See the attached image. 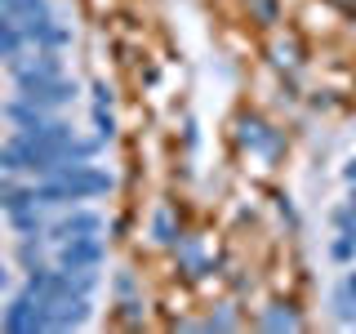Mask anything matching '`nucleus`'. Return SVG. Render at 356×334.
<instances>
[{
  "label": "nucleus",
  "mask_w": 356,
  "mask_h": 334,
  "mask_svg": "<svg viewBox=\"0 0 356 334\" xmlns=\"http://www.w3.org/2000/svg\"><path fill=\"white\" fill-rule=\"evenodd\" d=\"M22 36H27L31 49H67L72 45V31L63 27L54 14H36V18H22Z\"/></svg>",
  "instance_id": "3"
},
{
  "label": "nucleus",
  "mask_w": 356,
  "mask_h": 334,
  "mask_svg": "<svg viewBox=\"0 0 356 334\" xmlns=\"http://www.w3.org/2000/svg\"><path fill=\"white\" fill-rule=\"evenodd\" d=\"M76 237H103V214H94V209H67L58 223H49V237L44 241H76Z\"/></svg>",
  "instance_id": "4"
},
{
  "label": "nucleus",
  "mask_w": 356,
  "mask_h": 334,
  "mask_svg": "<svg viewBox=\"0 0 356 334\" xmlns=\"http://www.w3.org/2000/svg\"><path fill=\"white\" fill-rule=\"evenodd\" d=\"M9 228H14L18 237H44L49 223H44L40 205H22V209H9Z\"/></svg>",
  "instance_id": "13"
},
{
  "label": "nucleus",
  "mask_w": 356,
  "mask_h": 334,
  "mask_svg": "<svg viewBox=\"0 0 356 334\" xmlns=\"http://www.w3.org/2000/svg\"><path fill=\"white\" fill-rule=\"evenodd\" d=\"M241 148H250V152H259V156H267V161H272L276 152H281V134H276L272 125H263L259 116H245L241 120Z\"/></svg>",
  "instance_id": "8"
},
{
  "label": "nucleus",
  "mask_w": 356,
  "mask_h": 334,
  "mask_svg": "<svg viewBox=\"0 0 356 334\" xmlns=\"http://www.w3.org/2000/svg\"><path fill=\"white\" fill-rule=\"evenodd\" d=\"M94 134H98L103 143L116 138V116H111V107H107V103H94Z\"/></svg>",
  "instance_id": "20"
},
{
  "label": "nucleus",
  "mask_w": 356,
  "mask_h": 334,
  "mask_svg": "<svg viewBox=\"0 0 356 334\" xmlns=\"http://www.w3.org/2000/svg\"><path fill=\"white\" fill-rule=\"evenodd\" d=\"M31 187H36V205H81V200L107 196L116 187V178L103 165L85 161V165H63L44 178H31Z\"/></svg>",
  "instance_id": "1"
},
{
  "label": "nucleus",
  "mask_w": 356,
  "mask_h": 334,
  "mask_svg": "<svg viewBox=\"0 0 356 334\" xmlns=\"http://www.w3.org/2000/svg\"><path fill=\"white\" fill-rule=\"evenodd\" d=\"M152 241L156 245H178V223L170 209H156L152 214Z\"/></svg>",
  "instance_id": "15"
},
{
  "label": "nucleus",
  "mask_w": 356,
  "mask_h": 334,
  "mask_svg": "<svg viewBox=\"0 0 356 334\" xmlns=\"http://www.w3.org/2000/svg\"><path fill=\"white\" fill-rule=\"evenodd\" d=\"M303 321H298V312H289L285 303H272L263 312V330H298Z\"/></svg>",
  "instance_id": "16"
},
{
  "label": "nucleus",
  "mask_w": 356,
  "mask_h": 334,
  "mask_svg": "<svg viewBox=\"0 0 356 334\" xmlns=\"http://www.w3.org/2000/svg\"><path fill=\"white\" fill-rule=\"evenodd\" d=\"M107 245L103 237H76V241H58V267H103Z\"/></svg>",
  "instance_id": "6"
},
{
  "label": "nucleus",
  "mask_w": 356,
  "mask_h": 334,
  "mask_svg": "<svg viewBox=\"0 0 356 334\" xmlns=\"http://www.w3.org/2000/svg\"><path fill=\"white\" fill-rule=\"evenodd\" d=\"M0 330L9 334H36V330H49V303L36 299L27 285L18 289L14 299H9L5 308H0Z\"/></svg>",
  "instance_id": "2"
},
{
  "label": "nucleus",
  "mask_w": 356,
  "mask_h": 334,
  "mask_svg": "<svg viewBox=\"0 0 356 334\" xmlns=\"http://www.w3.org/2000/svg\"><path fill=\"white\" fill-rule=\"evenodd\" d=\"M330 259H334V263H352V259H356V237L339 232V237H334V245H330Z\"/></svg>",
  "instance_id": "21"
},
{
  "label": "nucleus",
  "mask_w": 356,
  "mask_h": 334,
  "mask_svg": "<svg viewBox=\"0 0 356 334\" xmlns=\"http://www.w3.org/2000/svg\"><path fill=\"white\" fill-rule=\"evenodd\" d=\"M116 294H120V299H129V294H134V276H129V272H120V276H116Z\"/></svg>",
  "instance_id": "23"
},
{
  "label": "nucleus",
  "mask_w": 356,
  "mask_h": 334,
  "mask_svg": "<svg viewBox=\"0 0 356 334\" xmlns=\"http://www.w3.org/2000/svg\"><path fill=\"white\" fill-rule=\"evenodd\" d=\"M9 285H14V272H9V263L5 259H0V294H5V289Z\"/></svg>",
  "instance_id": "24"
},
{
  "label": "nucleus",
  "mask_w": 356,
  "mask_h": 334,
  "mask_svg": "<svg viewBox=\"0 0 356 334\" xmlns=\"http://www.w3.org/2000/svg\"><path fill=\"white\" fill-rule=\"evenodd\" d=\"M18 263L27 267H44V245H40V237H22V245H18Z\"/></svg>",
  "instance_id": "19"
},
{
  "label": "nucleus",
  "mask_w": 356,
  "mask_h": 334,
  "mask_svg": "<svg viewBox=\"0 0 356 334\" xmlns=\"http://www.w3.org/2000/svg\"><path fill=\"white\" fill-rule=\"evenodd\" d=\"M89 317H94L89 294H72V299L49 303V330H81V326H89Z\"/></svg>",
  "instance_id": "7"
},
{
  "label": "nucleus",
  "mask_w": 356,
  "mask_h": 334,
  "mask_svg": "<svg viewBox=\"0 0 356 334\" xmlns=\"http://www.w3.org/2000/svg\"><path fill=\"white\" fill-rule=\"evenodd\" d=\"M330 303H334V317H339L343 326H356V294H352L348 285H339V289H334V299H330Z\"/></svg>",
  "instance_id": "18"
},
{
  "label": "nucleus",
  "mask_w": 356,
  "mask_h": 334,
  "mask_svg": "<svg viewBox=\"0 0 356 334\" xmlns=\"http://www.w3.org/2000/svg\"><path fill=\"white\" fill-rule=\"evenodd\" d=\"M0 14H5V18H14V22H22V18L49 14V0H0Z\"/></svg>",
  "instance_id": "14"
},
{
  "label": "nucleus",
  "mask_w": 356,
  "mask_h": 334,
  "mask_svg": "<svg viewBox=\"0 0 356 334\" xmlns=\"http://www.w3.org/2000/svg\"><path fill=\"white\" fill-rule=\"evenodd\" d=\"M330 223H334L339 232H348V237H356V187H352V196L343 200V205H334Z\"/></svg>",
  "instance_id": "17"
},
{
  "label": "nucleus",
  "mask_w": 356,
  "mask_h": 334,
  "mask_svg": "<svg viewBox=\"0 0 356 334\" xmlns=\"http://www.w3.org/2000/svg\"><path fill=\"white\" fill-rule=\"evenodd\" d=\"M343 285H348V289H352V294H356V267H352V272H348V276H343Z\"/></svg>",
  "instance_id": "26"
},
{
  "label": "nucleus",
  "mask_w": 356,
  "mask_h": 334,
  "mask_svg": "<svg viewBox=\"0 0 356 334\" xmlns=\"http://www.w3.org/2000/svg\"><path fill=\"white\" fill-rule=\"evenodd\" d=\"M18 94H27L31 103L44 107V111H63V107H72V103H76V85L67 81V76H49V81H36V85L18 89Z\"/></svg>",
  "instance_id": "5"
},
{
  "label": "nucleus",
  "mask_w": 356,
  "mask_h": 334,
  "mask_svg": "<svg viewBox=\"0 0 356 334\" xmlns=\"http://www.w3.org/2000/svg\"><path fill=\"white\" fill-rule=\"evenodd\" d=\"M22 205H36V187L18 183V174H0V209H22Z\"/></svg>",
  "instance_id": "11"
},
{
  "label": "nucleus",
  "mask_w": 356,
  "mask_h": 334,
  "mask_svg": "<svg viewBox=\"0 0 356 334\" xmlns=\"http://www.w3.org/2000/svg\"><path fill=\"white\" fill-rule=\"evenodd\" d=\"M276 63H294V45H276Z\"/></svg>",
  "instance_id": "25"
},
{
  "label": "nucleus",
  "mask_w": 356,
  "mask_h": 334,
  "mask_svg": "<svg viewBox=\"0 0 356 334\" xmlns=\"http://www.w3.org/2000/svg\"><path fill=\"white\" fill-rule=\"evenodd\" d=\"M0 174H31V148L18 129L0 143Z\"/></svg>",
  "instance_id": "10"
},
{
  "label": "nucleus",
  "mask_w": 356,
  "mask_h": 334,
  "mask_svg": "<svg viewBox=\"0 0 356 334\" xmlns=\"http://www.w3.org/2000/svg\"><path fill=\"white\" fill-rule=\"evenodd\" d=\"M27 49V36H22V22H14V18H5L0 14V63H14L18 54Z\"/></svg>",
  "instance_id": "12"
},
{
  "label": "nucleus",
  "mask_w": 356,
  "mask_h": 334,
  "mask_svg": "<svg viewBox=\"0 0 356 334\" xmlns=\"http://www.w3.org/2000/svg\"><path fill=\"white\" fill-rule=\"evenodd\" d=\"M232 326H236V317H232V312H218V317H209L200 330H232Z\"/></svg>",
  "instance_id": "22"
},
{
  "label": "nucleus",
  "mask_w": 356,
  "mask_h": 334,
  "mask_svg": "<svg viewBox=\"0 0 356 334\" xmlns=\"http://www.w3.org/2000/svg\"><path fill=\"white\" fill-rule=\"evenodd\" d=\"M0 116H5L14 129H40L44 120L54 116V111H44V107H36V103H31L27 94H18V98H9V103L0 107Z\"/></svg>",
  "instance_id": "9"
}]
</instances>
